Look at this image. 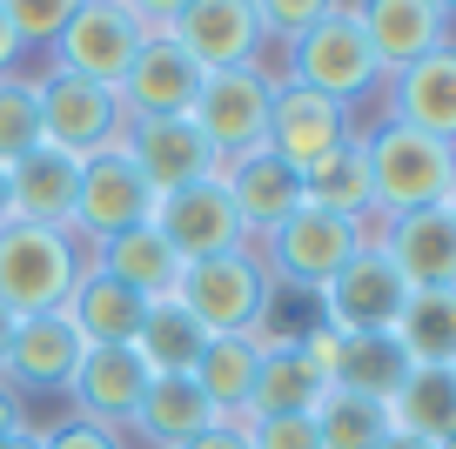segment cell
<instances>
[{
  "label": "cell",
  "mask_w": 456,
  "mask_h": 449,
  "mask_svg": "<svg viewBox=\"0 0 456 449\" xmlns=\"http://www.w3.org/2000/svg\"><path fill=\"white\" fill-rule=\"evenodd\" d=\"M182 309L195 315L208 336H256L275 309V282L262 268L256 249H235V255H208V262H188L182 282Z\"/></svg>",
  "instance_id": "cell-2"
},
{
  "label": "cell",
  "mask_w": 456,
  "mask_h": 449,
  "mask_svg": "<svg viewBox=\"0 0 456 449\" xmlns=\"http://www.w3.org/2000/svg\"><path fill=\"white\" fill-rule=\"evenodd\" d=\"M329 396V376L309 349L296 342H269L256 363V389H248V409L235 422H256V416H315V403Z\"/></svg>",
  "instance_id": "cell-21"
},
{
  "label": "cell",
  "mask_w": 456,
  "mask_h": 449,
  "mask_svg": "<svg viewBox=\"0 0 456 449\" xmlns=\"http://www.w3.org/2000/svg\"><path fill=\"white\" fill-rule=\"evenodd\" d=\"M389 429L450 443L456 436V363H410L403 389L389 396Z\"/></svg>",
  "instance_id": "cell-27"
},
{
  "label": "cell",
  "mask_w": 456,
  "mask_h": 449,
  "mask_svg": "<svg viewBox=\"0 0 456 449\" xmlns=\"http://www.w3.org/2000/svg\"><path fill=\"white\" fill-rule=\"evenodd\" d=\"M41 449H121L114 443V429H101V422H61V429H47V443Z\"/></svg>",
  "instance_id": "cell-38"
},
{
  "label": "cell",
  "mask_w": 456,
  "mask_h": 449,
  "mask_svg": "<svg viewBox=\"0 0 456 449\" xmlns=\"http://www.w3.org/2000/svg\"><path fill=\"white\" fill-rule=\"evenodd\" d=\"M269 108H275V81L262 68H222V74H201L188 121L228 161V155H248V148L269 141Z\"/></svg>",
  "instance_id": "cell-6"
},
{
  "label": "cell",
  "mask_w": 456,
  "mask_h": 449,
  "mask_svg": "<svg viewBox=\"0 0 456 449\" xmlns=\"http://www.w3.org/2000/svg\"><path fill=\"white\" fill-rule=\"evenodd\" d=\"M148 382H155V376H148V363L134 349H87L68 389H74V403H81V422L114 429V422H134Z\"/></svg>",
  "instance_id": "cell-22"
},
{
  "label": "cell",
  "mask_w": 456,
  "mask_h": 449,
  "mask_svg": "<svg viewBox=\"0 0 456 449\" xmlns=\"http://www.w3.org/2000/svg\"><path fill=\"white\" fill-rule=\"evenodd\" d=\"M362 34H370L376 74H403L423 54L450 47V14H436L429 0H356Z\"/></svg>",
  "instance_id": "cell-19"
},
{
  "label": "cell",
  "mask_w": 456,
  "mask_h": 449,
  "mask_svg": "<svg viewBox=\"0 0 456 449\" xmlns=\"http://www.w3.org/2000/svg\"><path fill=\"white\" fill-rule=\"evenodd\" d=\"M34 94H41V141L61 148V155L94 161L101 148L121 141V101H114V87H94L81 74L54 68V74L34 81Z\"/></svg>",
  "instance_id": "cell-8"
},
{
  "label": "cell",
  "mask_w": 456,
  "mask_h": 449,
  "mask_svg": "<svg viewBox=\"0 0 456 449\" xmlns=\"http://www.w3.org/2000/svg\"><path fill=\"white\" fill-rule=\"evenodd\" d=\"M155 228L168 235V249L182 255V262H208V255L248 249L242 215L228 201L222 175H208V182H195V188H175V195H155Z\"/></svg>",
  "instance_id": "cell-12"
},
{
  "label": "cell",
  "mask_w": 456,
  "mask_h": 449,
  "mask_svg": "<svg viewBox=\"0 0 456 449\" xmlns=\"http://www.w3.org/2000/svg\"><path fill=\"white\" fill-rule=\"evenodd\" d=\"M315 436H322V449H383V436H389V403L329 389L322 403H315Z\"/></svg>",
  "instance_id": "cell-33"
},
{
  "label": "cell",
  "mask_w": 456,
  "mask_h": 449,
  "mask_svg": "<svg viewBox=\"0 0 456 449\" xmlns=\"http://www.w3.org/2000/svg\"><path fill=\"white\" fill-rule=\"evenodd\" d=\"M121 148H128V161L142 168V182L155 188V195L195 188V182H208V175L222 168V155L208 148V135H201L188 114H168V121H134L128 135H121Z\"/></svg>",
  "instance_id": "cell-14"
},
{
  "label": "cell",
  "mask_w": 456,
  "mask_h": 449,
  "mask_svg": "<svg viewBox=\"0 0 456 449\" xmlns=\"http://www.w3.org/2000/svg\"><path fill=\"white\" fill-rule=\"evenodd\" d=\"M429 7H436V14H456V0H429Z\"/></svg>",
  "instance_id": "cell-47"
},
{
  "label": "cell",
  "mask_w": 456,
  "mask_h": 449,
  "mask_svg": "<svg viewBox=\"0 0 456 449\" xmlns=\"http://www.w3.org/2000/svg\"><path fill=\"white\" fill-rule=\"evenodd\" d=\"M302 201L322 215H342V222H370L376 215V188H370V155H362V135L336 141L322 161L302 168Z\"/></svg>",
  "instance_id": "cell-25"
},
{
  "label": "cell",
  "mask_w": 456,
  "mask_h": 449,
  "mask_svg": "<svg viewBox=\"0 0 456 449\" xmlns=\"http://www.w3.org/2000/svg\"><path fill=\"white\" fill-rule=\"evenodd\" d=\"M269 282H296V289H315L322 295V282L336 275L342 262H349V255L362 249V228L356 222H342V215H322V208H309V201H302L296 215H289V222H275L269 235Z\"/></svg>",
  "instance_id": "cell-9"
},
{
  "label": "cell",
  "mask_w": 456,
  "mask_h": 449,
  "mask_svg": "<svg viewBox=\"0 0 456 449\" xmlns=\"http://www.w3.org/2000/svg\"><path fill=\"white\" fill-rule=\"evenodd\" d=\"M142 41H148V28L121 0H81L68 14V28L54 34V68L81 74V81H94V87H121V74L142 54Z\"/></svg>",
  "instance_id": "cell-7"
},
{
  "label": "cell",
  "mask_w": 456,
  "mask_h": 449,
  "mask_svg": "<svg viewBox=\"0 0 456 449\" xmlns=\"http://www.w3.org/2000/svg\"><path fill=\"white\" fill-rule=\"evenodd\" d=\"M195 87H201L195 61H188L168 34H148L142 54L121 74V87H114V101H121V114H134V121H168V114L195 108Z\"/></svg>",
  "instance_id": "cell-16"
},
{
  "label": "cell",
  "mask_w": 456,
  "mask_h": 449,
  "mask_svg": "<svg viewBox=\"0 0 456 449\" xmlns=\"http://www.w3.org/2000/svg\"><path fill=\"white\" fill-rule=\"evenodd\" d=\"M450 215H456V188H450Z\"/></svg>",
  "instance_id": "cell-48"
},
{
  "label": "cell",
  "mask_w": 456,
  "mask_h": 449,
  "mask_svg": "<svg viewBox=\"0 0 456 449\" xmlns=\"http://www.w3.org/2000/svg\"><path fill=\"white\" fill-rule=\"evenodd\" d=\"M14 61H20V34H14V20L0 14V74H14Z\"/></svg>",
  "instance_id": "cell-42"
},
{
  "label": "cell",
  "mask_w": 456,
  "mask_h": 449,
  "mask_svg": "<svg viewBox=\"0 0 456 449\" xmlns=\"http://www.w3.org/2000/svg\"><path fill=\"white\" fill-rule=\"evenodd\" d=\"M121 7H128V14H134V20H142V28H148V34H168V20H175V14H182L188 0H121Z\"/></svg>",
  "instance_id": "cell-39"
},
{
  "label": "cell",
  "mask_w": 456,
  "mask_h": 449,
  "mask_svg": "<svg viewBox=\"0 0 456 449\" xmlns=\"http://www.w3.org/2000/svg\"><path fill=\"white\" fill-rule=\"evenodd\" d=\"M215 175H222L228 201H235V215H242V235H269L275 222H289V215L302 208V175L289 168V161H275L269 148L228 155Z\"/></svg>",
  "instance_id": "cell-20"
},
{
  "label": "cell",
  "mask_w": 456,
  "mask_h": 449,
  "mask_svg": "<svg viewBox=\"0 0 456 449\" xmlns=\"http://www.w3.org/2000/svg\"><path fill=\"white\" fill-rule=\"evenodd\" d=\"M396 121L456 148V47H436L396 74Z\"/></svg>",
  "instance_id": "cell-26"
},
{
  "label": "cell",
  "mask_w": 456,
  "mask_h": 449,
  "mask_svg": "<svg viewBox=\"0 0 456 449\" xmlns=\"http://www.w3.org/2000/svg\"><path fill=\"white\" fill-rule=\"evenodd\" d=\"M336 0H256V14H262V34L269 41H282V47H296L302 34L315 28V20L329 14Z\"/></svg>",
  "instance_id": "cell-36"
},
{
  "label": "cell",
  "mask_w": 456,
  "mask_h": 449,
  "mask_svg": "<svg viewBox=\"0 0 456 449\" xmlns=\"http://www.w3.org/2000/svg\"><path fill=\"white\" fill-rule=\"evenodd\" d=\"M256 363H262V342L256 336H215L195 363V389L222 409V422H235L248 409V389H256Z\"/></svg>",
  "instance_id": "cell-31"
},
{
  "label": "cell",
  "mask_w": 456,
  "mask_h": 449,
  "mask_svg": "<svg viewBox=\"0 0 456 449\" xmlns=\"http://www.w3.org/2000/svg\"><path fill=\"white\" fill-rule=\"evenodd\" d=\"M302 349L322 363L329 389L342 396H370V403H389L410 376V355L396 349V336H336L329 322L302 329Z\"/></svg>",
  "instance_id": "cell-13"
},
{
  "label": "cell",
  "mask_w": 456,
  "mask_h": 449,
  "mask_svg": "<svg viewBox=\"0 0 456 449\" xmlns=\"http://www.w3.org/2000/svg\"><path fill=\"white\" fill-rule=\"evenodd\" d=\"M61 309H68V322L81 329L87 349H128V342L142 336L148 295H134L128 282L101 275V268H81V282H74V295L61 302Z\"/></svg>",
  "instance_id": "cell-24"
},
{
  "label": "cell",
  "mask_w": 456,
  "mask_h": 449,
  "mask_svg": "<svg viewBox=\"0 0 456 449\" xmlns=\"http://www.w3.org/2000/svg\"><path fill=\"white\" fill-rule=\"evenodd\" d=\"M14 429H28V422H20V396L7 389V382H0V443H7Z\"/></svg>",
  "instance_id": "cell-41"
},
{
  "label": "cell",
  "mask_w": 456,
  "mask_h": 449,
  "mask_svg": "<svg viewBox=\"0 0 456 449\" xmlns=\"http://www.w3.org/2000/svg\"><path fill=\"white\" fill-rule=\"evenodd\" d=\"M155 222V188L142 182V168L128 161V148L114 141V148H101L94 161H81V201H74V228H81L87 241H114L128 235V228Z\"/></svg>",
  "instance_id": "cell-11"
},
{
  "label": "cell",
  "mask_w": 456,
  "mask_h": 449,
  "mask_svg": "<svg viewBox=\"0 0 456 449\" xmlns=\"http://www.w3.org/2000/svg\"><path fill=\"white\" fill-rule=\"evenodd\" d=\"M389 336L410 363H456V289H410Z\"/></svg>",
  "instance_id": "cell-32"
},
{
  "label": "cell",
  "mask_w": 456,
  "mask_h": 449,
  "mask_svg": "<svg viewBox=\"0 0 456 449\" xmlns=\"http://www.w3.org/2000/svg\"><path fill=\"white\" fill-rule=\"evenodd\" d=\"M81 355H87V342H81V329L68 322V309L20 315L14 349L0 363V382H7V389H68L74 369H81Z\"/></svg>",
  "instance_id": "cell-18"
},
{
  "label": "cell",
  "mask_w": 456,
  "mask_h": 449,
  "mask_svg": "<svg viewBox=\"0 0 456 449\" xmlns=\"http://www.w3.org/2000/svg\"><path fill=\"white\" fill-rule=\"evenodd\" d=\"M208 342L215 336L182 309V295H155L148 315H142V336H134L128 349L148 363V376H195V363H201Z\"/></svg>",
  "instance_id": "cell-28"
},
{
  "label": "cell",
  "mask_w": 456,
  "mask_h": 449,
  "mask_svg": "<svg viewBox=\"0 0 456 449\" xmlns=\"http://www.w3.org/2000/svg\"><path fill=\"white\" fill-rule=\"evenodd\" d=\"M7 195H14V222H41V228H68V235H74L81 161L41 141L28 161H14V168H7Z\"/></svg>",
  "instance_id": "cell-23"
},
{
  "label": "cell",
  "mask_w": 456,
  "mask_h": 449,
  "mask_svg": "<svg viewBox=\"0 0 456 449\" xmlns=\"http://www.w3.org/2000/svg\"><path fill=\"white\" fill-rule=\"evenodd\" d=\"M41 443H47L41 429H14V436H7V443H0V449H41Z\"/></svg>",
  "instance_id": "cell-45"
},
{
  "label": "cell",
  "mask_w": 456,
  "mask_h": 449,
  "mask_svg": "<svg viewBox=\"0 0 456 449\" xmlns=\"http://www.w3.org/2000/svg\"><path fill=\"white\" fill-rule=\"evenodd\" d=\"M289 54H296V81L315 87V94H329V101H342V108H349L356 94H370V81H376L370 34H362V14L349 7V0H336Z\"/></svg>",
  "instance_id": "cell-5"
},
{
  "label": "cell",
  "mask_w": 456,
  "mask_h": 449,
  "mask_svg": "<svg viewBox=\"0 0 456 449\" xmlns=\"http://www.w3.org/2000/svg\"><path fill=\"white\" fill-rule=\"evenodd\" d=\"M403 302H410V282L389 268V255L376 249V241H362V249L322 282V322L336 329V336H389Z\"/></svg>",
  "instance_id": "cell-4"
},
{
  "label": "cell",
  "mask_w": 456,
  "mask_h": 449,
  "mask_svg": "<svg viewBox=\"0 0 456 449\" xmlns=\"http://www.w3.org/2000/svg\"><path fill=\"white\" fill-rule=\"evenodd\" d=\"M14 222V195H7V168H0V228Z\"/></svg>",
  "instance_id": "cell-46"
},
{
  "label": "cell",
  "mask_w": 456,
  "mask_h": 449,
  "mask_svg": "<svg viewBox=\"0 0 456 449\" xmlns=\"http://www.w3.org/2000/svg\"><path fill=\"white\" fill-rule=\"evenodd\" d=\"M182 449H248V436L235 429V422H215V429H201V436H188Z\"/></svg>",
  "instance_id": "cell-40"
},
{
  "label": "cell",
  "mask_w": 456,
  "mask_h": 449,
  "mask_svg": "<svg viewBox=\"0 0 456 449\" xmlns=\"http://www.w3.org/2000/svg\"><path fill=\"white\" fill-rule=\"evenodd\" d=\"M376 249L389 255L410 289H456V215L450 201L443 208H416V215H396L383 222V235H370Z\"/></svg>",
  "instance_id": "cell-17"
},
{
  "label": "cell",
  "mask_w": 456,
  "mask_h": 449,
  "mask_svg": "<svg viewBox=\"0 0 456 449\" xmlns=\"http://www.w3.org/2000/svg\"><path fill=\"white\" fill-rule=\"evenodd\" d=\"M362 155H370V188L376 208L396 222L416 208H443L456 188V148L436 135H416L403 121H383L376 135H362Z\"/></svg>",
  "instance_id": "cell-1"
},
{
  "label": "cell",
  "mask_w": 456,
  "mask_h": 449,
  "mask_svg": "<svg viewBox=\"0 0 456 449\" xmlns=\"http://www.w3.org/2000/svg\"><path fill=\"white\" fill-rule=\"evenodd\" d=\"M336 141H349V108L342 101H329V94H315V87H302V81H289V87H275V108H269V148L275 161H289V168H309V161H322Z\"/></svg>",
  "instance_id": "cell-15"
},
{
  "label": "cell",
  "mask_w": 456,
  "mask_h": 449,
  "mask_svg": "<svg viewBox=\"0 0 456 449\" xmlns=\"http://www.w3.org/2000/svg\"><path fill=\"white\" fill-rule=\"evenodd\" d=\"M443 449H456V436H450V443H443Z\"/></svg>",
  "instance_id": "cell-49"
},
{
  "label": "cell",
  "mask_w": 456,
  "mask_h": 449,
  "mask_svg": "<svg viewBox=\"0 0 456 449\" xmlns=\"http://www.w3.org/2000/svg\"><path fill=\"white\" fill-rule=\"evenodd\" d=\"M101 275H114V282H128L134 295H175V282H182V255L168 249V235H161L155 222H142V228H128V235H114V241H101Z\"/></svg>",
  "instance_id": "cell-29"
},
{
  "label": "cell",
  "mask_w": 456,
  "mask_h": 449,
  "mask_svg": "<svg viewBox=\"0 0 456 449\" xmlns=\"http://www.w3.org/2000/svg\"><path fill=\"white\" fill-rule=\"evenodd\" d=\"M215 422H222V409L195 389V376H155L148 396H142V409H134V429H142L148 443H161V449H182L188 436L215 429Z\"/></svg>",
  "instance_id": "cell-30"
},
{
  "label": "cell",
  "mask_w": 456,
  "mask_h": 449,
  "mask_svg": "<svg viewBox=\"0 0 456 449\" xmlns=\"http://www.w3.org/2000/svg\"><path fill=\"white\" fill-rule=\"evenodd\" d=\"M41 148V94L34 81H14L0 74V168H14Z\"/></svg>",
  "instance_id": "cell-34"
},
{
  "label": "cell",
  "mask_w": 456,
  "mask_h": 449,
  "mask_svg": "<svg viewBox=\"0 0 456 449\" xmlns=\"http://www.w3.org/2000/svg\"><path fill=\"white\" fill-rule=\"evenodd\" d=\"M74 282H81V249L68 228H41V222L0 228V309L47 315L74 295Z\"/></svg>",
  "instance_id": "cell-3"
},
{
  "label": "cell",
  "mask_w": 456,
  "mask_h": 449,
  "mask_svg": "<svg viewBox=\"0 0 456 449\" xmlns=\"http://www.w3.org/2000/svg\"><path fill=\"white\" fill-rule=\"evenodd\" d=\"M248 436V449H322L315 436V416H256V422H235Z\"/></svg>",
  "instance_id": "cell-37"
},
{
  "label": "cell",
  "mask_w": 456,
  "mask_h": 449,
  "mask_svg": "<svg viewBox=\"0 0 456 449\" xmlns=\"http://www.w3.org/2000/svg\"><path fill=\"white\" fill-rule=\"evenodd\" d=\"M383 449H443V443H423V436H403V429H389V436H383Z\"/></svg>",
  "instance_id": "cell-43"
},
{
  "label": "cell",
  "mask_w": 456,
  "mask_h": 449,
  "mask_svg": "<svg viewBox=\"0 0 456 449\" xmlns=\"http://www.w3.org/2000/svg\"><path fill=\"white\" fill-rule=\"evenodd\" d=\"M14 322H20L14 309H0V363H7V349H14Z\"/></svg>",
  "instance_id": "cell-44"
},
{
  "label": "cell",
  "mask_w": 456,
  "mask_h": 449,
  "mask_svg": "<svg viewBox=\"0 0 456 449\" xmlns=\"http://www.w3.org/2000/svg\"><path fill=\"white\" fill-rule=\"evenodd\" d=\"M168 41L201 74H222V68H262L269 34H262L256 0H188L182 14L168 20Z\"/></svg>",
  "instance_id": "cell-10"
},
{
  "label": "cell",
  "mask_w": 456,
  "mask_h": 449,
  "mask_svg": "<svg viewBox=\"0 0 456 449\" xmlns=\"http://www.w3.org/2000/svg\"><path fill=\"white\" fill-rule=\"evenodd\" d=\"M81 0H0V14L14 20L20 47H54V34L68 28V14Z\"/></svg>",
  "instance_id": "cell-35"
}]
</instances>
